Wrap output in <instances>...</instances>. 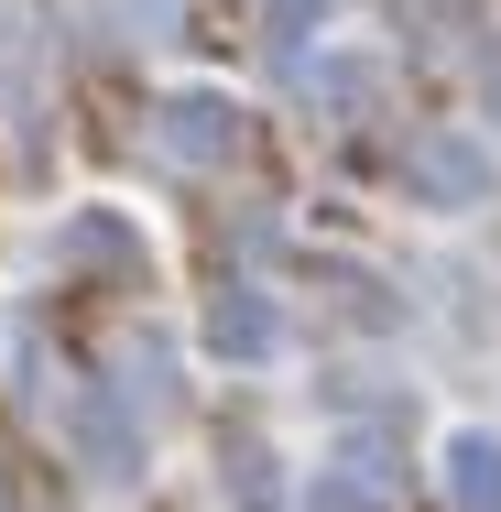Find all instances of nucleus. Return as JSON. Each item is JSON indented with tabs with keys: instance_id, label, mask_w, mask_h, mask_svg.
Returning <instances> with one entry per match:
<instances>
[{
	"instance_id": "f257e3e1",
	"label": "nucleus",
	"mask_w": 501,
	"mask_h": 512,
	"mask_svg": "<svg viewBox=\"0 0 501 512\" xmlns=\"http://www.w3.org/2000/svg\"><path fill=\"white\" fill-rule=\"evenodd\" d=\"M458 469H469V480H458V491H469V502H501V447H469V458H458Z\"/></svg>"
}]
</instances>
